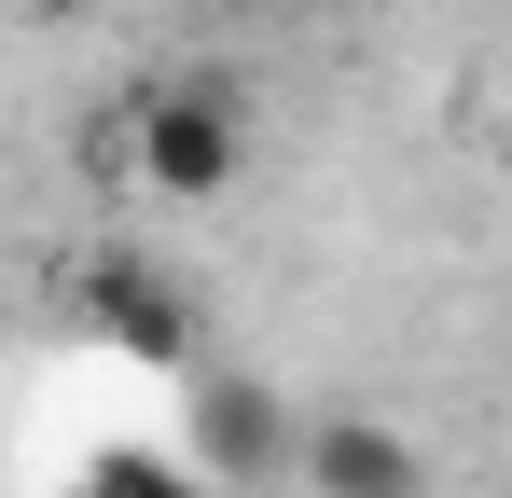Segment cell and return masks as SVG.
<instances>
[{"label":"cell","instance_id":"1","mask_svg":"<svg viewBox=\"0 0 512 498\" xmlns=\"http://www.w3.org/2000/svg\"><path fill=\"white\" fill-rule=\"evenodd\" d=\"M111 139L139 166V194L208 208V194H236V166H250V111H236L222 83H153L139 111H111Z\"/></svg>","mask_w":512,"mask_h":498},{"label":"cell","instance_id":"5","mask_svg":"<svg viewBox=\"0 0 512 498\" xmlns=\"http://www.w3.org/2000/svg\"><path fill=\"white\" fill-rule=\"evenodd\" d=\"M70 498H222V485H194V471H180V457H153V443H97Z\"/></svg>","mask_w":512,"mask_h":498},{"label":"cell","instance_id":"6","mask_svg":"<svg viewBox=\"0 0 512 498\" xmlns=\"http://www.w3.org/2000/svg\"><path fill=\"white\" fill-rule=\"evenodd\" d=\"M291 14H333V0H291Z\"/></svg>","mask_w":512,"mask_h":498},{"label":"cell","instance_id":"4","mask_svg":"<svg viewBox=\"0 0 512 498\" xmlns=\"http://www.w3.org/2000/svg\"><path fill=\"white\" fill-rule=\"evenodd\" d=\"M291 485H319V498H416L429 457H416V429H388V415H305L291 429Z\"/></svg>","mask_w":512,"mask_h":498},{"label":"cell","instance_id":"2","mask_svg":"<svg viewBox=\"0 0 512 498\" xmlns=\"http://www.w3.org/2000/svg\"><path fill=\"white\" fill-rule=\"evenodd\" d=\"M291 429H305V415L277 402V388H263V374H236V360H194V374H180V471H194V485H277V471H291Z\"/></svg>","mask_w":512,"mask_h":498},{"label":"cell","instance_id":"3","mask_svg":"<svg viewBox=\"0 0 512 498\" xmlns=\"http://www.w3.org/2000/svg\"><path fill=\"white\" fill-rule=\"evenodd\" d=\"M70 319H84L97 346H125L139 374H194V360H208V319H194V291H180V277H153L139 249H97L84 277H70Z\"/></svg>","mask_w":512,"mask_h":498},{"label":"cell","instance_id":"7","mask_svg":"<svg viewBox=\"0 0 512 498\" xmlns=\"http://www.w3.org/2000/svg\"><path fill=\"white\" fill-rule=\"evenodd\" d=\"M0 14H14V0H0Z\"/></svg>","mask_w":512,"mask_h":498}]
</instances>
